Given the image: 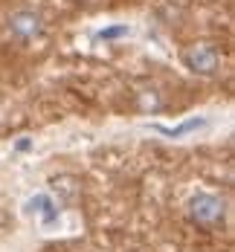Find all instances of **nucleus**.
<instances>
[{
	"label": "nucleus",
	"mask_w": 235,
	"mask_h": 252,
	"mask_svg": "<svg viewBox=\"0 0 235 252\" xmlns=\"http://www.w3.org/2000/svg\"><path fill=\"white\" fill-rule=\"evenodd\" d=\"M183 64L192 73H198V76H215L218 67H221V55H218V50L212 44L198 41V44H189L183 50Z\"/></svg>",
	"instance_id": "nucleus-1"
},
{
	"label": "nucleus",
	"mask_w": 235,
	"mask_h": 252,
	"mask_svg": "<svg viewBox=\"0 0 235 252\" xmlns=\"http://www.w3.org/2000/svg\"><path fill=\"white\" fill-rule=\"evenodd\" d=\"M189 212H192V220H195V223H201V226H215V223L224 220V200L215 197V194H198V197L192 200V206H189Z\"/></svg>",
	"instance_id": "nucleus-2"
},
{
	"label": "nucleus",
	"mask_w": 235,
	"mask_h": 252,
	"mask_svg": "<svg viewBox=\"0 0 235 252\" xmlns=\"http://www.w3.org/2000/svg\"><path fill=\"white\" fill-rule=\"evenodd\" d=\"M9 29H12V35L18 38V41H35V38H41V32H44V21L35 15V12H15L12 18H9Z\"/></svg>",
	"instance_id": "nucleus-3"
},
{
	"label": "nucleus",
	"mask_w": 235,
	"mask_h": 252,
	"mask_svg": "<svg viewBox=\"0 0 235 252\" xmlns=\"http://www.w3.org/2000/svg\"><path fill=\"white\" fill-rule=\"evenodd\" d=\"M26 209H29V212L44 215V220H47V223H50V220H55V215H58V212H55V203H52L47 194H35L32 200L26 203Z\"/></svg>",
	"instance_id": "nucleus-4"
},
{
	"label": "nucleus",
	"mask_w": 235,
	"mask_h": 252,
	"mask_svg": "<svg viewBox=\"0 0 235 252\" xmlns=\"http://www.w3.org/2000/svg\"><path fill=\"white\" fill-rule=\"evenodd\" d=\"M136 104H139V110H157L163 104V99H160L157 90H139L136 93Z\"/></svg>",
	"instance_id": "nucleus-5"
},
{
	"label": "nucleus",
	"mask_w": 235,
	"mask_h": 252,
	"mask_svg": "<svg viewBox=\"0 0 235 252\" xmlns=\"http://www.w3.org/2000/svg\"><path fill=\"white\" fill-rule=\"evenodd\" d=\"M198 127H203V119H189V122L180 125V127H157V130H160V133H166V136H171V139H177V136L189 133V130H198Z\"/></svg>",
	"instance_id": "nucleus-6"
},
{
	"label": "nucleus",
	"mask_w": 235,
	"mask_h": 252,
	"mask_svg": "<svg viewBox=\"0 0 235 252\" xmlns=\"http://www.w3.org/2000/svg\"><path fill=\"white\" fill-rule=\"evenodd\" d=\"M122 35H128V26H107V29H102V38L104 41H113V38H122Z\"/></svg>",
	"instance_id": "nucleus-7"
}]
</instances>
